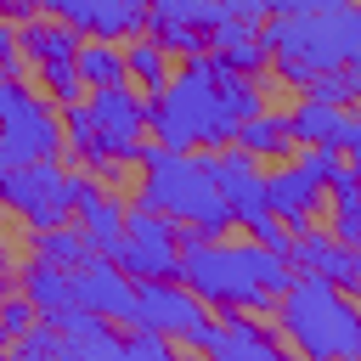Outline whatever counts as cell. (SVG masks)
<instances>
[{"mask_svg": "<svg viewBox=\"0 0 361 361\" xmlns=\"http://www.w3.org/2000/svg\"><path fill=\"white\" fill-rule=\"evenodd\" d=\"M180 282L209 305V310H276L282 288L293 282V265L271 248H259L254 237L248 243H231V237H209V243H192L180 248Z\"/></svg>", "mask_w": 361, "mask_h": 361, "instance_id": "1", "label": "cell"}, {"mask_svg": "<svg viewBox=\"0 0 361 361\" xmlns=\"http://www.w3.org/2000/svg\"><path fill=\"white\" fill-rule=\"evenodd\" d=\"M259 39L276 79L305 90L316 73L361 68V0L327 6V11H271L259 23Z\"/></svg>", "mask_w": 361, "mask_h": 361, "instance_id": "2", "label": "cell"}, {"mask_svg": "<svg viewBox=\"0 0 361 361\" xmlns=\"http://www.w3.org/2000/svg\"><path fill=\"white\" fill-rule=\"evenodd\" d=\"M147 135L164 141V147H180V152H197V147H231L237 135V113L226 107L220 96V62L203 51V56H186L180 73H169L152 102H147Z\"/></svg>", "mask_w": 361, "mask_h": 361, "instance_id": "3", "label": "cell"}, {"mask_svg": "<svg viewBox=\"0 0 361 361\" xmlns=\"http://www.w3.org/2000/svg\"><path fill=\"white\" fill-rule=\"evenodd\" d=\"M135 164H141L135 203L158 209V214L175 220V226H197L203 237H226V226H237V214H231V203L220 197L203 152H180V147H164V141H141Z\"/></svg>", "mask_w": 361, "mask_h": 361, "instance_id": "4", "label": "cell"}, {"mask_svg": "<svg viewBox=\"0 0 361 361\" xmlns=\"http://www.w3.org/2000/svg\"><path fill=\"white\" fill-rule=\"evenodd\" d=\"M276 333L305 361L361 355V299L316 271H293V282L276 299Z\"/></svg>", "mask_w": 361, "mask_h": 361, "instance_id": "5", "label": "cell"}, {"mask_svg": "<svg viewBox=\"0 0 361 361\" xmlns=\"http://www.w3.org/2000/svg\"><path fill=\"white\" fill-rule=\"evenodd\" d=\"M62 158V107L23 73L0 79V164Z\"/></svg>", "mask_w": 361, "mask_h": 361, "instance_id": "6", "label": "cell"}, {"mask_svg": "<svg viewBox=\"0 0 361 361\" xmlns=\"http://www.w3.org/2000/svg\"><path fill=\"white\" fill-rule=\"evenodd\" d=\"M0 209L17 214L28 231H34V226H62V220H73V169H68L62 158L0 164Z\"/></svg>", "mask_w": 361, "mask_h": 361, "instance_id": "7", "label": "cell"}, {"mask_svg": "<svg viewBox=\"0 0 361 361\" xmlns=\"http://www.w3.org/2000/svg\"><path fill=\"white\" fill-rule=\"evenodd\" d=\"M214 310L180 282V276H158V282H135V310H130V327H152L186 350H203V333H209Z\"/></svg>", "mask_w": 361, "mask_h": 361, "instance_id": "8", "label": "cell"}, {"mask_svg": "<svg viewBox=\"0 0 361 361\" xmlns=\"http://www.w3.org/2000/svg\"><path fill=\"white\" fill-rule=\"evenodd\" d=\"M135 282H158V276H180V237H175V220H164L158 209L135 203L124 214V243L113 254Z\"/></svg>", "mask_w": 361, "mask_h": 361, "instance_id": "9", "label": "cell"}, {"mask_svg": "<svg viewBox=\"0 0 361 361\" xmlns=\"http://www.w3.org/2000/svg\"><path fill=\"white\" fill-rule=\"evenodd\" d=\"M226 0H147V34L169 56H203L209 34L226 23Z\"/></svg>", "mask_w": 361, "mask_h": 361, "instance_id": "10", "label": "cell"}, {"mask_svg": "<svg viewBox=\"0 0 361 361\" xmlns=\"http://www.w3.org/2000/svg\"><path fill=\"white\" fill-rule=\"evenodd\" d=\"M90 118H96V152L113 164H135L147 141V96H135L130 85L90 90Z\"/></svg>", "mask_w": 361, "mask_h": 361, "instance_id": "11", "label": "cell"}, {"mask_svg": "<svg viewBox=\"0 0 361 361\" xmlns=\"http://www.w3.org/2000/svg\"><path fill=\"white\" fill-rule=\"evenodd\" d=\"M73 305L107 316V322H124L130 327V310H135V276L113 259V254H85L73 265Z\"/></svg>", "mask_w": 361, "mask_h": 361, "instance_id": "12", "label": "cell"}, {"mask_svg": "<svg viewBox=\"0 0 361 361\" xmlns=\"http://www.w3.org/2000/svg\"><path fill=\"white\" fill-rule=\"evenodd\" d=\"M197 152H203V164H209L220 197L231 203L237 226L254 220V214H265V164H259L254 152H243L237 141H231V147H197Z\"/></svg>", "mask_w": 361, "mask_h": 361, "instance_id": "13", "label": "cell"}, {"mask_svg": "<svg viewBox=\"0 0 361 361\" xmlns=\"http://www.w3.org/2000/svg\"><path fill=\"white\" fill-rule=\"evenodd\" d=\"M288 265L293 271H316V276H327V282H338L344 293L361 299V243H338L333 231L299 226L293 243H288Z\"/></svg>", "mask_w": 361, "mask_h": 361, "instance_id": "14", "label": "cell"}, {"mask_svg": "<svg viewBox=\"0 0 361 361\" xmlns=\"http://www.w3.org/2000/svg\"><path fill=\"white\" fill-rule=\"evenodd\" d=\"M39 11L73 23L85 39H130V34H147V0H39Z\"/></svg>", "mask_w": 361, "mask_h": 361, "instance_id": "15", "label": "cell"}, {"mask_svg": "<svg viewBox=\"0 0 361 361\" xmlns=\"http://www.w3.org/2000/svg\"><path fill=\"white\" fill-rule=\"evenodd\" d=\"M288 344L276 327L254 322V316H237V310H214L209 333H203V355L214 361H276Z\"/></svg>", "mask_w": 361, "mask_h": 361, "instance_id": "16", "label": "cell"}, {"mask_svg": "<svg viewBox=\"0 0 361 361\" xmlns=\"http://www.w3.org/2000/svg\"><path fill=\"white\" fill-rule=\"evenodd\" d=\"M51 322L62 333V355H73V361H124V333H113L107 316L85 310V305H68Z\"/></svg>", "mask_w": 361, "mask_h": 361, "instance_id": "17", "label": "cell"}, {"mask_svg": "<svg viewBox=\"0 0 361 361\" xmlns=\"http://www.w3.org/2000/svg\"><path fill=\"white\" fill-rule=\"evenodd\" d=\"M322 192L327 186H316L299 164H276V169H265V209L288 226V231H299V226H316V209H322Z\"/></svg>", "mask_w": 361, "mask_h": 361, "instance_id": "18", "label": "cell"}, {"mask_svg": "<svg viewBox=\"0 0 361 361\" xmlns=\"http://www.w3.org/2000/svg\"><path fill=\"white\" fill-rule=\"evenodd\" d=\"M79 45H85V34H79L73 23L51 17V11H39V17H28V23L17 28V51H23V68H28V73L45 68V62H73Z\"/></svg>", "mask_w": 361, "mask_h": 361, "instance_id": "19", "label": "cell"}, {"mask_svg": "<svg viewBox=\"0 0 361 361\" xmlns=\"http://www.w3.org/2000/svg\"><path fill=\"white\" fill-rule=\"evenodd\" d=\"M124 214H130V203H118L107 186L90 192L85 203H73V226L85 231L90 254H118V243H124Z\"/></svg>", "mask_w": 361, "mask_h": 361, "instance_id": "20", "label": "cell"}, {"mask_svg": "<svg viewBox=\"0 0 361 361\" xmlns=\"http://www.w3.org/2000/svg\"><path fill=\"white\" fill-rule=\"evenodd\" d=\"M288 130H293V141H310V147H344L350 107L322 102V96H299V102L288 107Z\"/></svg>", "mask_w": 361, "mask_h": 361, "instance_id": "21", "label": "cell"}, {"mask_svg": "<svg viewBox=\"0 0 361 361\" xmlns=\"http://www.w3.org/2000/svg\"><path fill=\"white\" fill-rule=\"evenodd\" d=\"M17 293L39 310V316H56V310H68L73 305V271L68 265H51V259H28V265H17Z\"/></svg>", "mask_w": 361, "mask_h": 361, "instance_id": "22", "label": "cell"}, {"mask_svg": "<svg viewBox=\"0 0 361 361\" xmlns=\"http://www.w3.org/2000/svg\"><path fill=\"white\" fill-rule=\"evenodd\" d=\"M209 51H214L226 68H237V73H259V68H271L265 39H259V23H248V17H226V23L209 34Z\"/></svg>", "mask_w": 361, "mask_h": 361, "instance_id": "23", "label": "cell"}, {"mask_svg": "<svg viewBox=\"0 0 361 361\" xmlns=\"http://www.w3.org/2000/svg\"><path fill=\"white\" fill-rule=\"evenodd\" d=\"M243 152H254L259 164L271 158V164H288L293 158V130H288V113H271V107H259V113H248L243 124H237V135H231Z\"/></svg>", "mask_w": 361, "mask_h": 361, "instance_id": "24", "label": "cell"}, {"mask_svg": "<svg viewBox=\"0 0 361 361\" xmlns=\"http://www.w3.org/2000/svg\"><path fill=\"white\" fill-rule=\"evenodd\" d=\"M73 62H79V79H85V90L130 85V68H124V39H85Z\"/></svg>", "mask_w": 361, "mask_h": 361, "instance_id": "25", "label": "cell"}, {"mask_svg": "<svg viewBox=\"0 0 361 361\" xmlns=\"http://www.w3.org/2000/svg\"><path fill=\"white\" fill-rule=\"evenodd\" d=\"M333 192V209H327V231L338 243H361V175L344 164V175L327 186Z\"/></svg>", "mask_w": 361, "mask_h": 361, "instance_id": "26", "label": "cell"}, {"mask_svg": "<svg viewBox=\"0 0 361 361\" xmlns=\"http://www.w3.org/2000/svg\"><path fill=\"white\" fill-rule=\"evenodd\" d=\"M124 68H130V79H135L141 90H158V85L175 73V56H169L152 34H130V45H124Z\"/></svg>", "mask_w": 361, "mask_h": 361, "instance_id": "27", "label": "cell"}, {"mask_svg": "<svg viewBox=\"0 0 361 361\" xmlns=\"http://www.w3.org/2000/svg\"><path fill=\"white\" fill-rule=\"evenodd\" d=\"M28 254H39V259H51V265H68V271H73V265L90 254V243H85V231H79V226H68V220H62V226H34V231H28Z\"/></svg>", "mask_w": 361, "mask_h": 361, "instance_id": "28", "label": "cell"}, {"mask_svg": "<svg viewBox=\"0 0 361 361\" xmlns=\"http://www.w3.org/2000/svg\"><path fill=\"white\" fill-rule=\"evenodd\" d=\"M288 164H299V169H305L316 186H333V180L344 175V152H338V147H310V141H299Z\"/></svg>", "mask_w": 361, "mask_h": 361, "instance_id": "29", "label": "cell"}, {"mask_svg": "<svg viewBox=\"0 0 361 361\" xmlns=\"http://www.w3.org/2000/svg\"><path fill=\"white\" fill-rule=\"evenodd\" d=\"M34 79H39V90L62 107V102H79L85 96V79H79V62H45V68H34Z\"/></svg>", "mask_w": 361, "mask_h": 361, "instance_id": "30", "label": "cell"}, {"mask_svg": "<svg viewBox=\"0 0 361 361\" xmlns=\"http://www.w3.org/2000/svg\"><path fill=\"white\" fill-rule=\"evenodd\" d=\"M11 355H23V361H51V355H62V333H56V322L39 316L28 333L11 338Z\"/></svg>", "mask_w": 361, "mask_h": 361, "instance_id": "31", "label": "cell"}, {"mask_svg": "<svg viewBox=\"0 0 361 361\" xmlns=\"http://www.w3.org/2000/svg\"><path fill=\"white\" fill-rule=\"evenodd\" d=\"M175 355V338L152 333V327H130L124 333V361H169Z\"/></svg>", "mask_w": 361, "mask_h": 361, "instance_id": "32", "label": "cell"}, {"mask_svg": "<svg viewBox=\"0 0 361 361\" xmlns=\"http://www.w3.org/2000/svg\"><path fill=\"white\" fill-rule=\"evenodd\" d=\"M243 226H248V237H254L259 248H271V254H282V259H288V243H293V231H288V226H282L271 209H265V214H254V220H243Z\"/></svg>", "mask_w": 361, "mask_h": 361, "instance_id": "33", "label": "cell"}, {"mask_svg": "<svg viewBox=\"0 0 361 361\" xmlns=\"http://www.w3.org/2000/svg\"><path fill=\"white\" fill-rule=\"evenodd\" d=\"M34 322H39V310H34V305H28V299L11 288V293L0 299V333H6V338H17V333H28Z\"/></svg>", "mask_w": 361, "mask_h": 361, "instance_id": "34", "label": "cell"}, {"mask_svg": "<svg viewBox=\"0 0 361 361\" xmlns=\"http://www.w3.org/2000/svg\"><path fill=\"white\" fill-rule=\"evenodd\" d=\"M6 73H23V51H17V23L0 17V79Z\"/></svg>", "mask_w": 361, "mask_h": 361, "instance_id": "35", "label": "cell"}, {"mask_svg": "<svg viewBox=\"0 0 361 361\" xmlns=\"http://www.w3.org/2000/svg\"><path fill=\"white\" fill-rule=\"evenodd\" d=\"M338 152H344V164L361 175V113H350V130H344V147H338Z\"/></svg>", "mask_w": 361, "mask_h": 361, "instance_id": "36", "label": "cell"}, {"mask_svg": "<svg viewBox=\"0 0 361 361\" xmlns=\"http://www.w3.org/2000/svg\"><path fill=\"white\" fill-rule=\"evenodd\" d=\"M0 17H6V23H17V28H23V23H28V17H39V0H0Z\"/></svg>", "mask_w": 361, "mask_h": 361, "instance_id": "37", "label": "cell"}, {"mask_svg": "<svg viewBox=\"0 0 361 361\" xmlns=\"http://www.w3.org/2000/svg\"><path fill=\"white\" fill-rule=\"evenodd\" d=\"M11 288H17V265H11V248L0 243V299H6Z\"/></svg>", "mask_w": 361, "mask_h": 361, "instance_id": "38", "label": "cell"}, {"mask_svg": "<svg viewBox=\"0 0 361 361\" xmlns=\"http://www.w3.org/2000/svg\"><path fill=\"white\" fill-rule=\"evenodd\" d=\"M6 350H11V338H6V333H0V355H6Z\"/></svg>", "mask_w": 361, "mask_h": 361, "instance_id": "39", "label": "cell"}]
</instances>
